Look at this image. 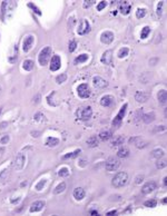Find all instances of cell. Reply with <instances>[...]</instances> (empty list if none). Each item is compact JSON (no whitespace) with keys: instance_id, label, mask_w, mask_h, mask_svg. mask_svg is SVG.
I'll use <instances>...</instances> for the list:
<instances>
[{"instance_id":"7bdbcfd3","label":"cell","mask_w":167,"mask_h":216,"mask_svg":"<svg viewBox=\"0 0 167 216\" xmlns=\"http://www.w3.org/2000/svg\"><path fill=\"white\" fill-rule=\"evenodd\" d=\"M7 174H8V169H5L0 173V181H5L7 179Z\"/></svg>"},{"instance_id":"277c9868","label":"cell","mask_w":167,"mask_h":216,"mask_svg":"<svg viewBox=\"0 0 167 216\" xmlns=\"http://www.w3.org/2000/svg\"><path fill=\"white\" fill-rule=\"evenodd\" d=\"M121 166V161L116 157H109L106 162V168L109 172H114V170H117Z\"/></svg>"},{"instance_id":"9c48e42d","label":"cell","mask_w":167,"mask_h":216,"mask_svg":"<svg viewBox=\"0 0 167 216\" xmlns=\"http://www.w3.org/2000/svg\"><path fill=\"white\" fill-rule=\"evenodd\" d=\"M100 40L102 43H106V45H109L111 41L114 40V34L111 31H104L100 36Z\"/></svg>"},{"instance_id":"8d00e7d4","label":"cell","mask_w":167,"mask_h":216,"mask_svg":"<svg viewBox=\"0 0 167 216\" xmlns=\"http://www.w3.org/2000/svg\"><path fill=\"white\" fill-rule=\"evenodd\" d=\"M47 183V181L45 178H43L40 181V182L38 183V184H36V186H35V188L37 189V191H41V189L43 188V186H45V184Z\"/></svg>"},{"instance_id":"7a4b0ae2","label":"cell","mask_w":167,"mask_h":216,"mask_svg":"<svg viewBox=\"0 0 167 216\" xmlns=\"http://www.w3.org/2000/svg\"><path fill=\"white\" fill-rule=\"evenodd\" d=\"M50 57H51V48L50 47H45L41 49V51L39 53V57H38V60H39V64L41 66H45L48 64Z\"/></svg>"},{"instance_id":"7c38bea8","label":"cell","mask_w":167,"mask_h":216,"mask_svg":"<svg viewBox=\"0 0 167 216\" xmlns=\"http://www.w3.org/2000/svg\"><path fill=\"white\" fill-rule=\"evenodd\" d=\"M34 37L32 36H27V37L25 38V40H24V51L25 53H28L29 50L31 49V47H32V45H34Z\"/></svg>"},{"instance_id":"ffe728a7","label":"cell","mask_w":167,"mask_h":216,"mask_svg":"<svg viewBox=\"0 0 167 216\" xmlns=\"http://www.w3.org/2000/svg\"><path fill=\"white\" fill-rule=\"evenodd\" d=\"M119 10L123 15H128L130 11V6L127 2H121V6H119Z\"/></svg>"},{"instance_id":"e0dca14e","label":"cell","mask_w":167,"mask_h":216,"mask_svg":"<svg viewBox=\"0 0 167 216\" xmlns=\"http://www.w3.org/2000/svg\"><path fill=\"white\" fill-rule=\"evenodd\" d=\"M111 102H113V96H110V95H106L100 99V105L104 106V107H108V106H110Z\"/></svg>"},{"instance_id":"c3c4849f","label":"cell","mask_w":167,"mask_h":216,"mask_svg":"<svg viewBox=\"0 0 167 216\" xmlns=\"http://www.w3.org/2000/svg\"><path fill=\"white\" fill-rule=\"evenodd\" d=\"M20 201V197H18V198H16V199H13V198H11V203H13V204H16L17 202H19Z\"/></svg>"},{"instance_id":"7402d4cb","label":"cell","mask_w":167,"mask_h":216,"mask_svg":"<svg viewBox=\"0 0 167 216\" xmlns=\"http://www.w3.org/2000/svg\"><path fill=\"white\" fill-rule=\"evenodd\" d=\"M158 100L161 104H166L167 102V94H166V90L165 89H161L159 93H158Z\"/></svg>"},{"instance_id":"4316f807","label":"cell","mask_w":167,"mask_h":216,"mask_svg":"<svg viewBox=\"0 0 167 216\" xmlns=\"http://www.w3.org/2000/svg\"><path fill=\"white\" fill-rule=\"evenodd\" d=\"M87 145L89 146V147H96V146H98V139H97L96 136L90 137V138L87 140Z\"/></svg>"},{"instance_id":"83f0119b","label":"cell","mask_w":167,"mask_h":216,"mask_svg":"<svg viewBox=\"0 0 167 216\" xmlns=\"http://www.w3.org/2000/svg\"><path fill=\"white\" fill-rule=\"evenodd\" d=\"M80 153H81L80 149H76V151H72V153H68V154H66L62 158H64V159H68V158H75V157H77V156L80 154Z\"/></svg>"},{"instance_id":"3957f363","label":"cell","mask_w":167,"mask_h":216,"mask_svg":"<svg viewBox=\"0 0 167 216\" xmlns=\"http://www.w3.org/2000/svg\"><path fill=\"white\" fill-rule=\"evenodd\" d=\"M93 115V110L90 107H81L77 110V117L81 121H88Z\"/></svg>"},{"instance_id":"d6986e66","label":"cell","mask_w":167,"mask_h":216,"mask_svg":"<svg viewBox=\"0 0 167 216\" xmlns=\"http://www.w3.org/2000/svg\"><path fill=\"white\" fill-rule=\"evenodd\" d=\"M142 117H143V121H145V123H147V124L152 123V121H155V114L154 113H147V114H144V115H142Z\"/></svg>"},{"instance_id":"ab89813d","label":"cell","mask_w":167,"mask_h":216,"mask_svg":"<svg viewBox=\"0 0 167 216\" xmlns=\"http://www.w3.org/2000/svg\"><path fill=\"white\" fill-rule=\"evenodd\" d=\"M123 143H124V138H123V137H118V138H116L115 140L111 142V145L118 146V145H121V144H123Z\"/></svg>"},{"instance_id":"ac0fdd59","label":"cell","mask_w":167,"mask_h":216,"mask_svg":"<svg viewBox=\"0 0 167 216\" xmlns=\"http://www.w3.org/2000/svg\"><path fill=\"white\" fill-rule=\"evenodd\" d=\"M135 98L138 102H144L148 99V95L145 91H137L136 95H135Z\"/></svg>"},{"instance_id":"5bb4252c","label":"cell","mask_w":167,"mask_h":216,"mask_svg":"<svg viewBox=\"0 0 167 216\" xmlns=\"http://www.w3.org/2000/svg\"><path fill=\"white\" fill-rule=\"evenodd\" d=\"M89 31H90L89 22L87 21V20H83L80 27H79V29H78V34L79 35H86V34H88Z\"/></svg>"},{"instance_id":"db71d44e","label":"cell","mask_w":167,"mask_h":216,"mask_svg":"<svg viewBox=\"0 0 167 216\" xmlns=\"http://www.w3.org/2000/svg\"><path fill=\"white\" fill-rule=\"evenodd\" d=\"M0 94H1V86H0Z\"/></svg>"},{"instance_id":"cb8c5ba5","label":"cell","mask_w":167,"mask_h":216,"mask_svg":"<svg viewBox=\"0 0 167 216\" xmlns=\"http://www.w3.org/2000/svg\"><path fill=\"white\" fill-rule=\"evenodd\" d=\"M22 68L27 71H30L32 68H34V61L30 60V59H28V60H25L24 64H22Z\"/></svg>"},{"instance_id":"bcb514c9","label":"cell","mask_w":167,"mask_h":216,"mask_svg":"<svg viewBox=\"0 0 167 216\" xmlns=\"http://www.w3.org/2000/svg\"><path fill=\"white\" fill-rule=\"evenodd\" d=\"M163 3H164V2H161V1L158 3V7H157V15L158 16L161 15V6H163Z\"/></svg>"},{"instance_id":"484cf974","label":"cell","mask_w":167,"mask_h":216,"mask_svg":"<svg viewBox=\"0 0 167 216\" xmlns=\"http://www.w3.org/2000/svg\"><path fill=\"white\" fill-rule=\"evenodd\" d=\"M164 153L165 151H163V149H161V148H157V149H154L153 151V153H152V157H154V158H161V157H163L164 156Z\"/></svg>"},{"instance_id":"816d5d0a","label":"cell","mask_w":167,"mask_h":216,"mask_svg":"<svg viewBox=\"0 0 167 216\" xmlns=\"http://www.w3.org/2000/svg\"><path fill=\"white\" fill-rule=\"evenodd\" d=\"M91 215H98V212H97V210H91Z\"/></svg>"},{"instance_id":"f6af8a7d","label":"cell","mask_w":167,"mask_h":216,"mask_svg":"<svg viewBox=\"0 0 167 216\" xmlns=\"http://www.w3.org/2000/svg\"><path fill=\"white\" fill-rule=\"evenodd\" d=\"M106 6H107V2H106V1H102V2L97 6V10H102Z\"/></svg>"},{"instance_id":"f1b7e54d","label":"cell","mask_w":167,"mask_h":216,"mask_svg":"<svg viewBox=\"0 0 167 216\" xmlns=\"http://www.w3.org/2000/svg\"><path fill=\"white\" fill-rule=\"evenodd\" d=\"M128 54H129V49L126 48V47H123V48H121L119 51H118V57H119V58H125V57L128 56Z\"/></svg>"},{"instance_id":"4dcf8cb0","label":"cell","mask_w":167,"mask_h":216,"mask_svg":"<svg viewBox=\"0 0 167 216\" xmlns=\"http://www.w3.org/2000/svg\"><path fill=\"white\" fill-rule=\"evenodd\" d=\"M65 189H66V183L62 182V183H60L57 187H56L55 191H54V193H55V194H60V193H62Z\"/></svg>"},{"instance_id":"2e32d148","label":"cell","mask_w":167,"mask_h":216,"mask_svg":"<svg viewBox=\"0 0 167 216\" xmlns=\"http://www.w3.org/2000/svg\"><path fill=\"white\" fill-rule=\"evenodd\" d=\"M102 62L105 65H110L111 64V51L107 50L104 53V55L102 56Z\"/></svg>"},{"instance_id":"11a10c76","label":"cell","mask_w":167,"mask_h":216,"mask_svg":"<svg viewBox=\"0 0 167 216\" xmlns=\"http://www.w3.org/2000/svg\"><path fill=\"white\" fill-rule=\"evenodd\" d=\"M0 114H1V108H0Z\"/></svg>"},{"instance_id":"f546056e","label":"cell","mask_w":167,"mask_h":216,"mask_svg":"<svg viewBox=\"0 0 167 216\" xmlns=\"http://www.w3.org/2000/svg\"><path fill=\"white\" fill-rule=\"evenodd\" d=\"M111 137V133L108 132V130H104L102 133L99 134V138L102 139V140H107Z\"/></svg>"},{"instance_id":"d590c367","label":"cell","mask_w":167,"mask_h":216,"mask_svg":"<svg viewBox=\"0 0 167 216\" xmlns=\"http://www.w3.org/2000/svg\"><path fill=\"white\" fill-rule=\"evenodd\" d=\"M69 174V170L67 167H64V168H60V170L58 172V175L60 177H66V176H68Z\"/></svg>"},{"instance_id":"b9f144b4","label":"cell","mask_w":167,"mask_h":216,"mask_svg":"<svg viewBox=\"0 0 167 216\" xmlns=\"http://www.w3.org/2000/svg\"><path fill=\"white\" fill-rule=\"evenodd\" d=\"M28 7H29V8H32V9H34V11L36 13H38V15H41V11L39 10V8L35 6L34 3H28Z\"/></svg>"},{"instance_id":"ba28073f","label":"cell","mask_w":167,"mask_h":216,"mask_svg":"<svg viewBox=\"0 0 167 216\" xmlns=\"http://www.w3.org/2000/svg\"><path fill=\"white\" fill-rule=\"evenodd\" d=\"M61 66V60L60 57L57 55H54V57L50 60V70L51 71H57Z\"/></svg>"},{"instance_id":"d4e9b609","label":"cell","mask_w":167,"mask_h":216,"mask_svg":"<svg viewBox=\"0 0 167 216\" xmlns=\"http://www.w3.org/2000/svg\"><path fill=\"white\" fill-rule=\"evenodd\" d=\"M87 60H88V55H87V54H81V55H79L78 57H76L75 62H76V64H83V62L87 61Z\"/></svg>"},{"instance_id":"ee69618b","label":"cell","mask_w":167,"mask_h":216,"mask_svg":"<svg viewBox=\"0 0 167 216\" xmlns=\"http://www.w3.org/2000/svg\"><path fill=\"white\" fill-rule=\"evenodd\" d=\"M9 136H8V135H5V136H3V137H2V138H1V139H0V144H7V143H8V142H9Z\"/></svg>"},{"instance_id":"52a82bcc","label":"cell","mask_w":167,"mask_h":216,"mask_svg":"<svg viewBox=\"0 0 167 216\" xmlns=\"http://www.w3.org/2000/svg\"><path fill=\"white\" fill-rule=\"evenodd\" d=\"M77 93H78V96L81 97V98L89 97L90 89H89V87H88V85H87V84H81V85H79L77 88Z\"/></svg>"},{"instance_id":"5b68a950","label":"cell","mask_w":167,"mask_h":216,"mask_svg":"<svg viewBox=\"0 0 167 216\" xmlns=\"http://www.w3.org/2000/svg\"><path fill=\"white\" fill-rule=\"evenodd\" d=\"M26 165V156L24 154H19L13 161V168L16 170H21Z\"/></svg>"},{"instance_id":"603a6c76","label":"cell","mask_w":167,"mask_h":216,"mask_svg":"<svg viewBox=\"0 0 167 216\" xmlns=\"http://www.w3.org/2000/svg\"><path fill=\"white\" fill-rule=\"evenodd\" d=\"M128 155H129V149L127 148V147H121V148H119V151L117 153V156L119 158H125Z\"/></svg>"},{"instance_id":"44dd1931","label":"cell","mask_w":167,"mask_h":216,"mask_svg":"<svg viewBox=\"0 0 167 216\" xmlns=\"http://www.w3.org/2000/svg\"><path fill=\"white\" fill-rule=\"evenodd\" d=\"M59 144V139L58 138H54V137H48L46 139V145L49 146V147H55Z\"/></svg>"},{"instance_id":"8fae6325","label":"cell","mask_w":167,"mask_h":216,"mask_svg":"<svg viewBox=\"0 0 167 216\" xmlns=\"http://www.w3.org/2000/svg\"><path fill=\"white\" fill-rule=\"evenodd\" d=\"M93 84H94V86L97 87V88H105V87L108 85V83H107L104 78L99 77V76H95V77L93 78Z\"/></svg>"},{"instance_id":"4fadbf2b","label":"cell","mask_w":167,"mask_h":216,"mask_svg":"<svg viewBox=\"0 0 167 216\" xmlns=\"http://www.w3.org/2000/svg\"><path fill=\"white\" fill-rule=\"evenodd\" d=\"M45 206V202L43 201H36L30 205V212L31 213H35V212H39Z\"/></svg>"},{"instance_id":"e575fe53","label":"cell","mask_w":167,"mask_h":216,"mask_svg":"<svg viewBox=\"0 0 167 216\" xmlns=\"http://www.w3.org/2000/svg\"><path fill=\"white\" fill-rule=\"evenodd\" d=\"M156 167H157L158 169L165 168V167H166V161H165V159H161V158H158L157 163H156Z\"/></svg>"},{"instance_id":"7dc6e473","label":"cell","mask_w":167,"mask_h":216,"mask_svg":"<svg viewBox=\"0 0 167 216\" xmlns=\"http://www.w3.org/2000/svg\"><path fill=\"white\" fill-rule=\"evenodd\" d=\"M94 3V1H85V3H84V7H85V8H88V7H90L91 6V5H93Z\"/></svg>"},{"instance_id":"f907efd6","label":"cell","mask_w":167,"mask_h":216,"mask_svg":"<svg viewBox=\"0 0 167 216\" xmlns=\"http://www.w3.org/2000/svg\"><path fill=\"white\" fill-rule=\"evenodd\" d=\"M114 214H117V212H116V210H111V212H108V213H107V215H114Z\"/></svg>"},{"instance_id":"681fc988","label":"cell","mask_w":167,"mask_h":216,"mask_svg":"<svg viewBox=\"0 0 167 216\" xmlns=\"http://www.w3.org/2000/svg\"><path fill=\"white\" fill-rule=\"evenodd\" d=\"M142 178H143V176H138V177H137V181H136V184H139V183L142 182Z\"/></svg>"},{"instance_id":"9a60e30c","label":"cell","mask_w":167,"mask_h":216,"mask_svg":"<svg viewBox=\"0 0 167 216\" xmlns=\"http://www.w3.org/2000/svg\"><path fill=\"white\" fill-rule=\"evenodd\" d=\"M85 191H84V188H81V187H77V188H75L74 191V197L77 199V201H81V199H84V197H85Z\"/></svg>"},{"instance_id":"836d02e7","label":"cell","mask_w":167,"mask_h":216,"mask_svg":"<svg viewBox=\"0 0 167 216\" xmlns=\"http://www.w3.org/2000/svg\"><path fill=\"white\" fill-rule=\"evenodd\" d=\"M146 15V9H144V8H138L136 11V17L138 19H142L143 17H145Z\"/></svg>"},{"instance_id":"f35d334b","label":"cell","mask_w":167,"mask_h":216,"mask_svg":"<svg viewBox=\"0 0 167 216\" xmlns=\"http://www.w3.org/2000/svg\"><path fill=\"white\" fill-rule=\"evenodd\" d=\"M67 79V75L66 74H61V75H59V76H57V78H56V81L58 84H61V83H64V81Z\"/></svg>"},{"instance_id":"1f68e13d","label":"cell","mask_w":167,"mask_h":216,"mask_svg":"<svg viewBox=\"0 0 167 216\" xmlns=\"http://www.w3.org/2000/svg\"><path fill=\"white\" fill-rule=\"evenodd\" d=\"M134 142H135V145H136L138 148H143V147H145V146L147 145V143H146L145 140H143L142 138H135Z\"/></svg>"},{"instance_id":"6da1fadb","label":"cell","mask_w":167,"mask_h":216,"mask_svg":"<svg viewBox=\"0 0 167 216\" xmlns=\"http://www.w3.org/2000/svg\"><path fill=\"white\" fill-rule=\"evenodd\" d=\"M113 185L116 187V188H121V187H124L128 183V174L125 173V172H121V173H117L116 175L113 177Z\"/></svg>"},{"instance_id":"8992f818","label":"cell","mask_w":167,"mask_h":216,"mask_svg":"<svg viewBox=\"0 0 167 216\" xmlns=\"http://www.w3.org/2000/svg\"><path fill=\"white\" fill-rule=\"evenodd\" d=\"M127 104H125V105H123V107L121 108V110H119V113L117 114V116L114 118V121H113V126L115 127H118L119 125H121V121H123V118L125 117V114H126V110H127Z\"/></svg>"},{"instance_id":"d6a6232c","label":"cell","mask_w":167,"mask_h":216,"mask_svg":"<svg viewBox=\"0 0 167 216\" xmlns=\"http://www.w3.org/2000/svg\"><path fill=\"white\" fill-rule=\"evenodd\" d=\"M149 32H150V28H149L148 26H146V27L143 28L142 35H140V37H142V39H145V38H147V36H148V35H149Z\"/></svg>"},{"instance_id":"60d3db41","label":"cell","mask_w":167,"mask_h":216,"mask_svg":"<svg viewBox=\"0 0 167 216\" xmlns=\"http://www.w3.org/2000/svg\"><path fill=\"white\" fill-rule=\"evenodd\" d=\"M76 48H77V43H76L75 40L70 41V43H69V51L72 53V51H75Z\"/></svg>"},{"instance_id":"f5cc1de1","label":"cell","mask_w":167,"mask_h":216,"mask_svg":"<svg viewBox=\"0 0 167 216\" xmlns=\"http://www.w3.org/2000/svg\"><path fill=\"white\" fill-rule=\"evenodd\" d=\"M166 183H167V178L165 177V178H164V185H165V186H166Z\"/></svg>"},{"instance_id":"74e56055","label":"cell","mask_w":167,"mask_h":216,"mask_svg":"<svg viewBox=\"0 0 167 216\" xmlns=\"http://www.w3.org/2000/svg\"><path fill=\"white\" fill-rule=\"evenodd\" d=\"M146 207H155L157 205V202L156 199H148V201H146L145 204H144Z\"/></svg>"},{"instance_id":"30bf717a","label":"cell","mask_w":167,"mask_h":216,"mask_svg":"<svg viewBox=\"0 0 167 216\" xmlns=\"http://www.w3.org/2000/svg\"><path fill=\"white\" fill-rule=\"evenodd\" d=\"M156 188H157V184H156V183L155 182H148V183H146L145 185L143 186L142 192H143V194H149V193L154 192Z\"/></svg>"}]
</instances>
